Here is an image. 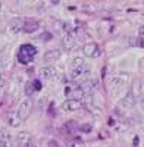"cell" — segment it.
<instances>
[{
	"mask_svg": "<svg viewBox=\"0 0 144 147\" xmlns=\"http://www.w3.org/2000/svg\"><path fill=\"white\" fill-rule=\"evenodd\" d=\"M5 87V80H3V77H2V72H0V90H2Z\"/></svg>",
	"mask_w": 144,
	"mask_h": 147,
	"instance_id": "cell-24",
	"label": "cell"
},
{
	"mask_svg": "<svg viewBox=\"0 0 144 147\" xmlns=\"http://www.w3.org/2000/svg\"><path fill=\"white\" fill-rule=\"evenodd\" d=\"M0 9H2V3H0Z\"/></svg>",
	"mask_w": 144,
	"mask_h": 147,
	"instance_id": "cell-29",
	"label": "cell"
},
{
	"mask_svg": "<svg viewBox=\"0 0 144 147\" xmlns=\"http://www.w3.org/2000/svg\"><path fill=\"white\" fill-rule=\"evenodd\" d=\"M90 75V68L88 65H84V66H79V68H71V78L72 81L75 82H82L85 81Z\"/></svg>",
	"mask_w": 144,
	"mask_h": 147,
	"instance_id": "cell-3",
	"label": "cell"
},
{
	"mask_svg": "<svg viewBox=\"0 0 144 147\" xmlns=\"http://www.w3.org/2000/svg\"><path fill=\"white\" fill-rule=\"evenodd\" d=\"M62 47L65 49L66 52H71V50H75L77 49V38L74 37L72 32H65L63 37H62Z\"/></svg>",
	"mask_w": 144,
	"mask_h": 147,
	"instance_id": "cell-5",
	"label": "cell"
},
{
	"mask_svg": "<svg viewBox=\"0 0 144 147\" xmlns=\"http://www.w3.org/2000/svg\"><path fill=\"white\" fill-rule=\"evenodd\" d=\"M66 147H87V146H85L84 141H81L78 138H74V140H69L66 143Z\"/></svg>",
	"mask_w": 144,
	"mask_h": 147,
	"instance_id": "cell-18",
	"label": "cell"
},
{
	"mask_svg": "<svg viewBox=\"0 0 144 147\" xmlns=\"http://www.w3.org/2000/svg\"><path fill=\"white\" fill-rule=\"evenodd\" d=\"M0 141H2L3 144H6L7 147L12 146V143H13V137L10 136V132H9L6 128L0 129Z\"/></svg>",
	"mask_w": 144,
	"mask_h": 147,
	"instance_id": "cell-15",
	"label": "cell"
},
{
	"mask_svg": "<svg viewBox=\"0 0 144 147\" xmlns=\"http://www.w3.org/2000/svg\"><path fill=\"white\" fill-rule=\"evenodd\" d=\"M81 107H82V102L77 99H66L62 103V109L65 112H75V110H79Z\"/></svg>",
	"mask_w": 144,
	"mask_h": 147,
	"instance_id": "cell-9",
	"label": "cell"
},
{
	"mask_svg": "<svg viewBox=\"0 0 144 147\" xmlns=\"http://www.w3.org/2000/svg\"><path fill=\"white\" fill-rule=\"evenodd\" d=\"M40 27V24L37 19H34V18H24V32H27V34H32L38 30Z\"/></svg>",
	"mask_w": 144,
	"mask_h": 147,
	"instance_id": "cell-10",
	"label": "cell"
},
{
	"mask_svg": "<svg viewBox=\"0 0 144 147\" xmlns=\"http://www.w3.org/2000/svg\"><path fill=\"white\" fill-rule=\"evenodd\" d=\"M6 121H7L9 127H13V128H18V127H21V125H22V122H24V121L19 118V115H18L16 112H10V113L7 115Z\"/></svg>",
	"mask_w": 144,
	"mask_h": 147,
	"instance_id": "cell-13",
	"label": "cell"
},
{
	"mask_svg": "<svg viewBox=\"0 0 144 147\" xmlns=\"http://www.w3.org/2000/svg\"><path fill=\"white\" fill-rule=\"evenodd\" d=\"M34 91H37V90H35V87H34V82H27L25 84V94L27 96H32Z\"/></svg>",
	"mask_w": 144,
	"mask_h": 147,
	"instance_id": "cell-20",
	"label": "cell"
},
{
	"mask_svg": "<svg viewBox=\"0 0 144 147\" xmlns=\"http://www.w3.org/2000/svg\"><path fill=\"white\" fill-rule=\"evenodd\" d=\"M44 62L46 63H55L57 62L59 59H61V50H57V49H53V50H49L44 53Z\"/></svg>",
	"mask_w": 144,
	"mask_h": 147,
	"instance_id": "cell-12",
	"label": "cell"
},
{
	"mask_svg": "<svg viewBox=\"0 0 144 147\" xmlns=\"http://www.w3.org/2000/svg\"><path fill=\"white\" fill-rule=\"evenodd\" d=\"M38 75H40V78L41 80H56L57 78V71H56V68L55 66H50V65H46V66H43L41 69H40V72H38Z\"/></svg>",
	"mask_w": 144,
	"mask_h": 147,
	"instance_id": "cell-8",
	"label": "cell"
},
{
	"mask_svg": "<svg viewBox=\"0 0 144 147\" xmlns=\"http://www.w3.org/2000/svg\"><path fill=\"white\" fill-rule=\"evenodd\" d=\"M75 131H77V124H75V122L69 121V122H66V124L63 125V132L68 134V136H72Z\"/></svg>",
	"mask_w": 144,
	"mask_h": 147,
	"instance_id": "cell-16",
	"label": "cell"
},
{
	"mask_svg": "<svg viewBox=\"0 0 144 147\" xmlns=\"http://www.w3.org/2000/svg\"><path fill=\"white\" fill-rule=\"evenodd\" d=\"M141 93H143V81L141 80H134L133 82H131V91H129V94L134 97V99H138V97L141 96Z\"/></svg>",
	"mask_w": 144,
	"mask_h": 147,
	"instance_id": "cell-11",
	"label": "cell"
},
{
	"mask_svg": "<svg viewBox=\"0 0 144 147\" xmlns=\"http://www.w3.org/2000/svg\"><path fill=\"white\" fill-rule=\"evenodd\" d=\"M141 110H143V112H144V99L141 100Z\"/></svg>",
	"mask_w": 144,
	"mask_h": 147,
	"instance_id": "cell-25",
	"label": "cell"
},
{
	"mask_svg": "<svg viewBox=\"0 0 144 147\" xmlns=\"http://www.w3.org/2000/svg\"><path fill=\"white\" fill-rule=\"evenodd\" d=\"M127 82H128V75L127 74H119V75H115L110 80V91L112 96H118L121 91H124V88L127 87Z\"/></svg>",
	"mask_w": 144,
	"mask_h": 147,
	"instance_id": "cell-1",
	"label": "cell"
},
{
	"mask_svg": "<svg viewBox=\"0 0 144 147\" xmlns=\"http://www.w3.org/2000/svg\"><path fill=\"white\" fill-rule=\"evenodd\" d=\"M140 44H141V47H144V38H143V40H140Z\"/></svg>",
	"mask_w": 144,
	"mask_h": 147,
	"instance_id": "cell-26",
	"label": "cell"
},
{
	"mask_svg": "<svg viewBox=\"0 0 144 147\" xmlns=\"http://www.w3.org/2000/svg\"><path fill=\"white\" fill-rule=\"evenodd\" d=\"M32 82H34L35 90H37V91H38V90H41V82H40V81H32Z\"/></svg>",
	"mask_w": 144,
	"mask_h": 147,
	"instance_id": "cell-23",
	"label": "cell"
},
{
	"mask_svg": "<svg viewBox=\"0 0 144 147\" xmlns=\"http://www.w3.org/2000/svg\"><path fill=\"white\" fill-rule=\"evenodd\" d=\"M37 55V49H35L32 44H24L19 49L18 53V60L21 63H30L31 60L34 59V56Z\"/></svg>",
	"mask_w": 144,
	"mask_h": 147,
	"instance_id": "cell-2",
	"label": "cell"
},
{
	"mask_svg": "<svg viewBox=\"0 0 144 147\" xmlns=\"http://www.w3.org/2000/svg\"><path fill=\"white\" fill-rule=\"evenodd\" d=\"M138 37H140V40L144 38V25H141V27L138 28Z\"/></svg>",
	"mask_w": 144,
	"mask_h": 147,
	"instance_id": "cell-21",
	"label": "cell"
},
{
	"mask_svg": "<svg viewBox=\"0 0 144 147\" xmlns=\"http://www.w3.org/2000/svg\"><path fill=\"white\" fill-rule=\"evenodd\" d=\"M10 31L13 34H19L24 31V19L21 18H13L10 21Z\"/></svg>",
	"mask_w": 144,
	"mask_h": 147,
	"instance_id": "cell-14",
	"label": "cell"
},
{
	"mask_svg": "<svg viewBox=\"0 0 144 147\" xmlns=\"http://www.w3.org/2000/svg\"><path fill=\"white\" fill-rule=\"evenodd\" d=\"M31 112H32V102H31V99H24L21 103H19V106H18V110H16V113L19 115V118L24 121V119H27L30 115H31Z\"/></svg>",
	"mask_w": 144,
	"mask_h": 147,
	"instance_id": "cell-4",
	"label": "cell"
},
{
	"mask_svg": "<svg viewBox=\"0 0 144 147\" xmlns=\"http://www.w3.org/2000/svg\"><path fill=\"white\" fill-rule=\"evenodd\" d=\"M0 147H7V146H6V144H3L2 141H0Z\"/></svg>",
	"mask_w": 144,
	"mask_h": 147,
	"instance_id": "cell-27",
	"label": "cell"
},
{
	"mask_svg": "<svg viewBox=\"0 0 144 147\" xmlns=\"http://www.w3.org/2000/svg\"><path fill=\"white\" fill-rule=\"evenodd\" d=\"M141 69H144V60H141Z\"/></svg>",
	"mask_w": 144,
	"mask_h": 147,
	"instance_id": "cell-28",
	"label": "cell"
},
{
	"mask_svg": "<svg viewBox=\"0 0 144 147\" xmlns=\"http://www.w3.org/2000/svg\"><path fill=\"white\" fill-rule=\"evenodd\" d=\"M84 65H87L85 63V60H84V57H74L72 59V63H71V68H79V66H84Z\"/></svg>",
	"mask_w": 144,
	"mask_h": 147,
	"instance_id": "cell-17",
	"label": "cell"
},
{
	"mask_svg": "<svg viewBox=\"0 0 144 147\" xmlns=\"http://www.w3.org/2000/svg\"><path fill=\"white\" fill-rule=\"evenodd\" d=\"M81 131H85V132H90V131H91V125H88V124H85V125H82V127H81Z\"/></svg>",
	"mask_w": 144,
	"mask_h": 147,
	"instance_id": "cell-22",
	"label": "cell"
},
{
	"mask_svg": "<svg viewBox=\"0 0 144 147\" xmlns=\"http://www.w3.org/2000/svg\"><path fill=\"white\" fill-rule=\"evenodd\" d=\"M82 52H84V55H85L87 57H99L100 53H102L100 46L97 43H87V44H84Z\"/></svg>",
	"mask_w": 144,
	"mask_h": 147,
	"instance_id": "cell-6",
	"label": "cell"
},
{
	"mask_svg": "<svg viewBox=\"0 0 144 147\" xmlns=\"http://www.w3.org/2000/svg\"><path fill=\"white\" fill-rule=\"evenodd\" d=\"M135 100H137V99H134V97H133V96H131V94L128 93V94H127V97H125V99L122 100V103H124L127 107H133V106L135 105Z\"/></svg>",
	"mask_w": 144,
	"mask_h": 147,
	"instance_id": "cell-19",
	"label": "cell"
},
{
	"mask_svg": "<svg viewBox=\"0 0 144 147\" xmlns=\"http://www.w3.org/2000/svg\"><path fill=\"white\" fill-rule=\"evenodd\" d=\"M16 138H18V143L21 147H38V144L34 141L31 134H28V132H24V131L19 132Z\"/></svg>",
	"mask_w": 144,
	"mask_h": 147,
	"instance_id": "cell-7",
	"label": "cell"
}]
</instances>
